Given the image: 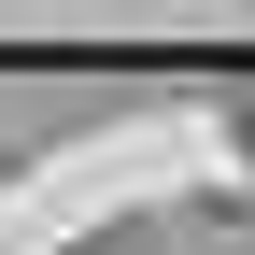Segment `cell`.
<instances>
[{"label":"cell","instance_id":"6da1fadb","mask_svg":"<svg viewBox=\"0 0 255 255\" xmlns=\"http://www.w3.org/2000/svg\"><path fill=\"white\" fill-rule=\"evenodd\" d=\"M241 156H255V100H241Z\"/></svg>","mask_w":255,"mask_h":255}]
</instances>
